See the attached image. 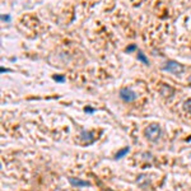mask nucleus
I'll use <instances>...</instances> for the list:
<instances>
[{
  "label": "nucleus",
  "mask_w": 191,
  "mask_h": 191,
  "mask_svg": "<svg viewBox=\"0 0 191 191\" xmlns=\"http://www.w3.org/2000/svg\"><path fill=\"white\" fill-rule=\"evenodd\" d=\"M189 80H190V82H191V76H190V78H189Z\"/></svg>",
  "instance_id": "15"
},
{
  "label": "nucleus",
  "mask_w": 191,
  "mask_h": 191,
  "mask_svg": "<svg viewBox=\"0 0 191 191\" xmlns=\"http://www.w3.org/2000/svg\"><path fill=\"white\" fill-rule=\"evenodd\" d=\"M159 93H161V96H163V97H171V96H173V93H175V89H173L171 85L163 84V85L161 87V89H159Z\"/></svg>",
  "instance_id": "6"
},
{
  "label": "nucleus",
  "mask_w": 191,
  "mask_h": 191,
  "mask_svg": "<svg viewBox=\"0 0 191 191\" xmlns=\"http://www.w3.org/2000/svg\"><path fill=\"white\" fill-rule=\"evenodd\" d=\"M119 94H120V98L122 101H125V102H134V101L138 98V94L134 92L131 88H127V87L126 88H121Z\"/></svg>",
  "instance_id": "3"
},
{
  "label": "nucleus",
  "mask_w": 191,
  "mask_h": 191,
  "mask_svg": "<svg viewBox=\"0 0 191 191\" xmlns=\"http://www.w3.org/2000/svg\"><path fill=\"white\" fill-rule=\"evenodd\" d=\"M161 134H162V129L158 124H152L144 130V135L149 141H157L161 138Z\"/></svg>",
  "instance_id": "1"
},
{
  "label": "nucleus",
  "mask_w": 191,
  "mask_h": 191,
  "mask_svg": "<svg viewBox=\"0 0 191 191\" xmlns=\"http://www.w3.org/2000/svg\"><path fill=\"white\" fill-rule=\"evenodd\" d=\"M184 108H185L186 111H189V112H191V99H189V101H186V102L184 103Z\"/></svg>",
  "instance_id": "11"
},
{
  "label": "nucleus",
  "mask_w": 191,
  "mask_h": 191,
  "mask_svg": "<svg viewBox=\"0 0 191 191\" xmlns=\"http://www.w3.org/2000/svg\"><path fill=\"white\" fill-rule=\"evenodd\" d=\"M163 70L172 73V74H181L184 71V65H181L180 63L175 61V60H168L166 63V65L163 66Z\"/></svg>",
  "instance_id": "2"
},
{
  "label": "nucleus",
  "mask_w": 191,
  "mask_h": 191,
  "mask_svg": "<svg viewBox=\"0 0 191 191\" xmlns=\"http://www.w3.org/2000/svg\"><path fill=\"white\" fill-rule=\"evenodd\" d=\"M54 80L59 82V83H63V82H65V76L64 75H54Z\"/></svg>",
  "instance_id": "10"
},
{
  "label": "nucleus",
  "mask_w": 191,
  "mask_h": 191,
  "mask_svg": "<svg viewBox=\"0 0 191 191\" xmlns=\"http://www.w3.org/2000/svg\"><path fill=\"white\" fill-rule=\"evenodd\" d=\"M85 112H88V114H92V112H94L93 108H85Z\"/></svg>",
  "instance_id": "14"
},
{
  "label": "nucleus",
  "mask_w": 191,
  "mask_h": 191,
  "mask_svg": "<svg viewBox=\"0 0 191 191\" xmlns=\"http://www.w3.org/2000/svg\"><path fill=\"white\" fill-rule=\"evenodd\" d=\"M80 139L84 141V143H87V144H91V143H93L94 141V134L92 132V131H85V130H83L82 132H80Z\"/></svg>",
  "instance_id": "5"
},
{
  "label": "nucleus",
  "mask_w": 191,
  "mask_h": 191,
  "mask_svg": "<svg viewBox=\"0 0 191 191\" xmlns=\"http://www.w3.org/2000/svg\"><path fill=\"white\" fill-rule=\"evenodd\" d=\"M69 182L73 187H85V186H91L88 181H84V180L80 178H75V177H69Z\"/></svg>",
  "instance_id": "4"
},
{
  "label": "nucleus",
  "mask_w": 191,
  "mask_h": 191,
  "mask_svg": "<svg viewBox=\"0 0 191 191\" xmlns=\"http://www.w3.org/2000/svg\"><path fill=\"white\" fill-rule=\"evenodd\" d=\"M129 152H130V148H129V147H126V148H124V149L119 150V152L115 154V159H121L122 157H125Z\"/></svg>",
  "instance_id": "8"
},
{
  "label": "nucleus",
  "mask_w": 191,
  "mask_h": 191,
  "mask_svg": "<svg viewBox=\"0 0 191 191\" xmlns=\"http://www.w3.org/2000/svg\"><path fill=\"white\" fill-rule=\"evenodd\" d=\"M1 20H4V22H10V15H3V17H1Z\"/></svg>",
  "instance_id": "13"
},
{
  "label": "nucleus",
  "mask_w": 191,
  "mask_h": 191,
  "mask_svg": "<svg viewBox=\"0 0 191 191\" xmlns=\"http://www.w3.org/2000/svg\"><path fill=\"white\" fill-rule=\"evenodd\" d=\"M136 182H138V185H139L140 187L145 189V187H148V186L150 185V180L148 178L147 175H140V176L138 177V180H136Z\"/></svg>",
  "instance_id": "7"
},
{
  "label": "nucleus",
  "mask_w": 191,
  "mask_h": 191,
  "mask_svg": "<svg viewBox=\"0 0 191 191\" xmlns=\"http://www.w3.org/2000/svg\"><path fill=\"white\" fill-rule=\"evenodd\" d=\"M138 60L141 61V63H144L145 65H149V60H148V58H147V56H145L141 51H138Z\"/></svg>",
  "instance_id": "9"
},
{
  "label": "nucleus",
  "mask_w": 191,
  "mask_h": 191,
  "mask_svg": "<svg viewBox=\"0 0 191 191\" xmlns=\"http://www.w3.org/2000/svg\"><path fill=\"white\" fill-rule=\"evenodd\" d=\"M136 50V45H130L129 47H126V52H132V51H135Z\"/></svg>",
  "instance_id": "12"
}]
</instances>
